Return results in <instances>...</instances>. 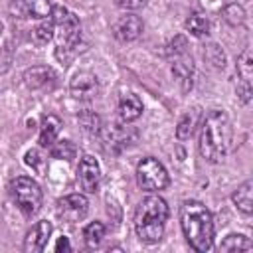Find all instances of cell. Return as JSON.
Returning <instances> with one entry per match:
<instances>
[{
    "label": "cell",
    "instance_id": "52a82bcc",
    "mask_svg": "<svg viewBox=\"0 0 253 253\" xmlns=\"http://www.w3.org/2000/svg\"><path fill=\"white\" fill-rule=\"evenodd\" d=\"M55 211L57 215L67 221V223H77L81 219H85L87 211H89V200L83 194H69L57 200L55 204Z\"/></svg>",
    "mask_w": 253,
    "mask_h": 253
},
{
    "label": "cell",
    "instance_id": "7a4b0ae2",
    "mask_svg": "<svg viewBox=\"0 0 253 253\" xmlns=\"http://www.w3.org/2000/svg\"><path fill=\"white\" fill-rule=\"evenodd\" d=\"M180 225L194 251H208L213 245V217L198 200H186L180 206Z\"/></svg>",
    "mask_w": 253,
    "mask_h": 253
},
{
    "label": "cell",
    "instance_id": "ac0fdd59",
    "mask_svg": "<svg viewBox=\"0 0 253 253\" xmlns=\"http://www.w3.org/2000/svg\"><path fill=\"white\" fill-rule=\"evenodd\" d=\"M172 71H174V75L184 83V89L192 87V73H194L192 59H188L184 53H178V55H176V61H174V65H172Z\"/></svg>",
    "mask_w": 253,
    "mask_h": 253
},
{
    "label": "cell",
    "instance_id": "5bb4252c",
    "mask_svg": "<svg viewBox=\"0 0 253 253\" xmlns=\"http://www.w3.org/2000/svg\"><path fill=\"white\" fill-rule=\"evenodd\" d=\"M61 130V121L55 115H45L40 125V146H51Z\"/></svg>",
    "mask_w": 253,
    "mask_h": 253
},
{
    "label": "cell",
    "instance_id": "7402d4cb",
    "mask_svg": "<svg viewBox=\"0 0 253 253\" xmlns=\"http://www.w3.org/2000/svg\"><path fill=\"white\" fill-rule=\"evenodd\" d=\"M186 28H188V32L192 36L202 38V36H208V32H210V20L204 14H192L186 20Z\"/></svg>",
    "mask_w": 253,
    "mask_h": 253
},
{
    "label": "cell",
    "instance_id": "6da1fadb",
    "mask_svg": "<svg viewBox=\"0 0 253 253\" xmlns=\"http://www.w3.org/2000/svg\"><path fill=\"white\" fill-rule=\"evenodd\" d=\"M233 140V126L225 111L213 109L202 119V132H200V154L215 164L223 160L231 148Z\"/></svg>",
    "mask_w": 253,
    "mask_h": 253
},
{
    "label": "cell",
    "instance_id": "d4e9b609",
    "mask_svg": "<svg viewBox=\"0 0 253 253\" xmlns=\"http://www.w3.org/2000/svg\"><path fill=\"white\" fill-rule=\"evenodd\" d=\"M223 18H225L227 24L237 26V24H243V20H245V12H243V8L237 6V4H229V6L223 10Z\"/></svg>",
    "mask_w": 253,
    "mask_h": 253
},
{
    "label": "cell",
    "instance_id": "603a6c76",
    "mask_svg": "<svg viewBox=\"0 0 253 253\" xmlns=\"http://www.w3.org/2000/svg\"><path fill=\"white\" fill-rule=\"evenodd\" d=\"M75 144L71 140H59L57 144H51V156L53 158H59V160H73L75 158Z\"/></svg>",
    "mask_w": 253,
    "mask_h": 253
},
{
    "label": "cell",
    "instance_id": "cb8c5ba5",
    "mask_svg": "<svg viewBox=\"0 0 253 253\" xmlns=\"http://www.w3.org/2000/svg\"><path fill=\"white\" fill-rule=\"evenodd\" d=\"M32 42L36 43V45H43V43H47L51 38H53V24H51V20L49 22H43V24H40V26H36L34 30H32Z\"/></svg>",
    "mask_w": 253,
    "mask_h": 253
},
{
    "label": "cell",
    "instance_id": "83f0119b",
    "mask_svg": "<svg viewBox=\"0 0 253 253\" xmlns=\"http://www.w3.org/2000/svg\"><path fill=\"white\" fill-rule=\"evenodd\" d=\"M148 0H117V4L125 10H138L142 6H146Z\"/></svg>",
    "mask_w": 253,
    "mask_h": 253
},
{
    "label": "cell",
    "instance_id": "277c9868",
    "mask_svg": "<svg viewBox=\"0 0 253 253\" xmlns=\"http://www.w3.org/2000/svg\"><path fill=\"white\" fill-rule=\"evenodd\" d=\"M49 20L53 24V38H55V43H57V51L73 49L79 43V38H81L79 18L63 6H53Z\"/></svg>",
    "mask_w": 253,
    "mask_h": 253
},
{
    "label": "cell",
    "instance_id": "7c38bea8",
    "mask_svg": "<svg viewBox=\"0 0 253 253\" xmlns=\"http://www.w3.org/2000/svg\"><path fill=\"white\" fill-rule=\"evenodd\" d=\"M144 30V24L138 16L134 14H126V16H121L115 26H113V34L119 42H134Z\"/></svg>",
    "mask_w": 253,
    "mask_h": 253
},
{
    "label": "cell",
    "instance_id": "44dd1931",
    "mask_svg": "<svg viewBox=\"0 0 253 253\" xmlns=\"http://www.w3.org/2000/svg\"><path fill=\"white\" fill-rule=\"evenodd\" d=\"M237 75H239V83L251 85V75H253V57L251 51L245 49L239 57H237Z\"/></svg>",
    "mask_w": 253,
    "mask_h": 253
},
{
    "label": "cell",
    "instance_id": "d6986e66",
    "mask_svg": "<svg viewBox=\"0 0 253 253\" xmlns=\"http://www.w3.org/2000/svg\"><path fill=\"white\" fill-rule=\"evenodd\" d=\"M251 249H253L251 239L241 233H229L219 243V251H251Z\"/></svg>",
    "mask_w": 253,
    "mask_h": 253
},
{
    "label": "cell",
    "instance_id": "30bf717a",
    "mask_svg": "<svg viewBox=\"0 0 253 253\" xmlns=\"http://www.w3.org/2000/svg\"><path fill=\"white\" fill-rule=\"evenodd\" d=\"M69 91L77 101H91L99 93V81L91 71H79L71 79Z\"/></svg>",
    "mask_w": 253,
    "mask_h": 253
},
{
    "label": "cell",
    "instance_id": "f1b7e54d",
    "mask_svg": "<svg viewBox=\"0 0 253 253\" xmlns=\"http://www.w3.org/2000/svg\"><path fill=\"white\" fill-rule=\"evenodd\" d=\"M61 249H63V251H71L69 239H67V237H63V235H61V237H59V241L55 243V251H61Z\"/></svg>",
    "mask_w": 253,
    "mask_h": 253
},
{
    "label": "cell",
    "instance_id": "3957f363",
    "mask_svg": "<svg viewBox=\"0 0 253 253\" xmlns=\"http://www.w3.org/2000/svg\"><path fill=\"white\" fill-rule=\"evenodd\" d=\"M168 204L160 196L144 198L134 211V231L142 243H158L164 235V225L168 219Z\"/></svg>",
    "mask_w": 253,
    "mask_h": 253
},
{
    "label": "cell",
    "instance_id": "5b68a950",
    "mask_svg": "<svg viewBox=\"0 0 253 253\" xmlns=\"http://www.w3.org/2000/svg\"><path fill=\"white\" fill-rule=\"evenodd\" d=\"M8 190H10L12 202L16 204V208L26 217H32V215H36L40 211L43 194H42V188L38 186L36 180L28 178V176H16L10 182V188Z\"/></svg>",
    "mask_w": 253,
    "mask_h": 253
},
{
    "label": "cell",
    "instance_id": "e0dca14e",
    "mask_svg": "<svg viewBox=\"0 0 253 253\" xmlns=\"http://www.w3.org/2000/svg\"><path fill=\"white\" fill-rule=\"evenodd\" d=\"M200 119H202L200 109H198V107L190 109V111L180 119V123H178V128H176V136H178V140H186V138H190V136L194 134V130H196V126H198V123H200Z\"/></svg>",
    "mask_w": 253,
    "mask_h": 253
},
{
    "label": "cell",
    "instance_id": "484cf974",
    "mask_svg": "<svg viewBox=\"0 0 253 253\" xmlns=\"http://www.w3.org/2000/svg\"><path fill=\"white\" fill-rule=\"evenodd\" d=\"M79 123H81L83 128L89 130V132H97V130L101 128V119H99V115L93 113V111L81 113V115H79Z\"/></svg>",
    "mask_w": 253,
    "mask_h": 253
},
{
    "label": "cell",
    "instance_id": "8fae6325",
    "mask_svg": "<svg viewBox=\"0 0 253 253\" xmlns=\"http://www.w3.org/2000/svg\"><path fill=\"white\" fill-rule=\"evenodd\" d=\"M51 231H53V225H51L47 219L38 221V223L26 233L24 251H26V253H40V251H43L45 245H47V241H49Z\"/></svg>",
    "mask_w": 253,
    "mask_h": 253
},
{
    "label": "cell",
    "instance_id": "ffe728a7",
    "mask_svg": "<svg viewBox=\"0 0 253 253\" xmlns=\"http://www.w3.org/2000/svg\"><path fill=\"white\" fill-rule=\"evenodd\" d=\"M103 237H105V225H103L101 221H91V223L83 229V239H85L87 247H91V249L99 247L101 241H103Z\"/></svg>",
    "mask_w": 253,
    "mask_h": 253
},
{
    "label": "cell",
    "instance_id": "9c48e42d",
    "mask_svg": "<svg viewBox=\"0 0 253 253\" xmlns=\"http://www.w3.org/2000/svg\"><path fill=\"white\" fill-rule=\"evenodd\" d=\"M77 182H79L81 190H85L87 194L97 192V188L101 184V166L91 154L81 156L79 166H77Z\"/></svg>",
    "mask_w": 253,
    "mask_h": 253
},
{
    "label": "cell",
    "instance_id": "9a60e30c",
    "mask_svg": "<svg viewBox=\"0 0 253 253\" xmlns=\"http://www.w3.org/2000/svg\"><path fill=\"white\" fill-rule=\"evenodd\" d=\"M231 200H233L235 208L241 213L251 215V211H253V182L251 180H245L241 186H237V190L233 192Z\"/></svg>",
    "mask_w": 253,
    "mask_h": 253
},
{
    "label": "cell",
    "instance_id": "4316f807",
    "mask_svg": "<svg viewBox=\"0 0 253 253\" xmlns=\"http://www.w3.org/2000/svg\"><path fill=\"white\" fill-rule=\"evenodd\" d=\"M42 162H43V160H42V156H40L38 150H28V152H26V164L32 166L34 170L42 172V170H43V164H42Z\"/></svg>",
    "mask_w": 253,
    "mask_h": 253
},
{
    "label": "cell",
    "instance_id": "2e32d148",
    "mask_svg": "<svg viewBox=\"0 0 253 253\" xmlns=\"http://www.w3.org/2000/svg\"><path fill=\"white\" fill-rule=\"evenodd\" d=\"M49 81H53V71L45 65H36V67H30L26 69L24 73V83L30 87V89H42L45 87Z\"/></svg>",
    "mask_w": 253,
    "mask_h": 253
},
{
    "label": "cell",
    "instance_id": "8992f818",
    "mask_svg": "<svg viewBox=\"0 0 253 253\" xmlns=\"http://www.w3.org/2000/svg\"><path fill=\"white\" fill-rule=\"evenodd\" d=\"M136 182L146 192H160L168 188L170 176H168V170L162 166V162H158L152 156H146L136 166Z\"/></svg>",
    "mask_w": 253,
    "mask_h": 253
},
{
    "label": "cell",
    "instance_id": "ba28073f",
    "mask_svg": "<svg viewBox=\"0 0 253 253\" xmlns=\"http://www.w3.org/2000/svg\"><path fill=\"white\" fill-rule=\"evenodd\" d=\"M51 2L49 0H12L10 14L20 20H45L51 16Z\"/></svg>",
    "mask_w": 253,
    "mask_h": 253
},
{
    "label": "cell",
    "instance_id": "4fadbf2b",
    "mask_svg": "<svg viewBox=\"0 0 253 253\" xmlns=\"http://www.w3.org/2000/svg\"><path fill=\"white\" fill-rule=\"evenodd\" d=\"M119 115L123 123H132L142 115V101L134 93H125L119 101Z\"/></svg>",
    "mask_w": 253,
    "mask_h": 253
}]
</instances>
